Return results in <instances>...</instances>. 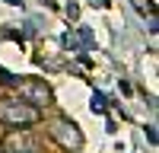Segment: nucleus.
I'll use <instances>...</instances> for the list:
<instances>
[{
    "label": "nucleus",
    "instance_id": "obj_1",
    "mask_svg": "<svg viewBox=\"0 0 159 153\" xmlns=\"http://www.w3.org/2000/svg\"><path fill=\"white\" fill-rule=\"evenodd\" d=\"M0 121L10 128H25V124L42 121V109L22 102L19 96H7V99H0Z\"/></svg>",
    "mask_w": 159,
    "mask_h": 153
},
{
    "label": "nucleus",
    "instance_id": "obj_2",
    "mask_svg": "<svg viewBox=\"0 0 159 153\" xmlns=\"http://www.w3.org/2000/svg\"><path fill=\"white\" fill-rule=\"evenodd\" d=\"M48 134H51V140H54L57 147H64L67 153L83 150V144H86V137H83V131H80V124L70 121V118H57V121H51V124H48Z\"/></svg>",
    "mask_w": 159,
    "mask_h": 153
},
{
    "label": "nucleus",
    "instance_id": "obj_3",
    "mask_svg": "<svg viewBox=\"0 0 159 153\" xmlns=\"http://www.w3.org/2000/svg\"><path fill=\"white\" fill-rule=\"evenodd\" d=\"M19 99L29 102V105H35V109L51 105V86L45 80H22L19 83Z\"/></svg>",
    "mask_w": 159,
    "mask_h": 153
},
{
    "label": "nucleus",
    "instance_id": "obj_4",
    "mask_svg": "<svg viewBox=\"0 0 159 153\" xmlns=\"http://www.w3.org/2000/svg\"><path fill=\"white\" fill-rule=\"evenodd\" d=\"M7 153H38V144L29 131H13L7 140H3Z\"/></svg>",
    "mask_w": 159,
    "mask_h": 153
},
{
    "label": "nucleus",
    "instance_id": "obj_5",
    "mask_svg": "<svg viewBox=\"0 0 159 153\" xmlns=\"http://www.w3.org/2000/svg\"><path fill=\"white\" fill-rule=\"evenodd\" d=\"M92 112H99V115L105 112V96H102V93H96V96H92Z\"/></svg>",
    "mask_w": 159,
    "mask_h": 153
},
{
    "label": "nucleus",
    "instance_id": "obj_6",
    "mask_svg": "<svg viewBox=\"0 0 159 153\" xmlns=\"http://www.w3.org/2000/svg\"><path fill=\"white\" fill-rule=\"evenodd\" d=\"M80 38H83L86 45H92V32H89V29H80Z\"/></svg>",
    "mask_w": 159,
    "mask_h": 153
},
{
    "label": "nucleus",
    "instance_id": "obj_7",
    "mask_svg": "<svg viewBox=\"0 0 159 153\" xmlns=\"http://www.w3.org/2000/svg\"><path fill=\"white\" fill-rule=\"evenodd\" d=\"M67 16H70V19H76V16H80V7H76V3H70V7H67Z\"/></svg>",
    "mask_w": 159,
    "mask_h": 153
},
{
    "label": "nucleus",
    "instance_id": "obj_8",
    "mask_svg": "<svg viewBox=\"0 0 159 153\" xmlns=\"http://www.w3.org/2000/svg\"><path fill=\"white\" fill-rule=\"evenodd\" d=\"M42 3H48V7H51V3H54V0H42Z\"/></svg>",
    "mask_w": 159,
    "mask_h": 153
}]
</instances>
